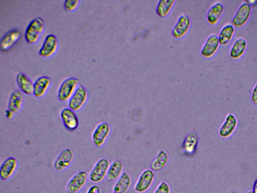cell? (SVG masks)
<instances>
[{"instance_id": "6da1fadb", "label": "cell", "mask_w": 257, "mask_h": 193, "mask_svg": "<svg viewBox=\"0 0 257 193\" xmlns=\"http://www.w3.org/2000/svg\"><path fill=\"white\" fill-rule=\"evenodd\" d=\"M45 28L44 22L40 17L33 19L29 24L25 32V38L30 44L36 43Z\"/></svg>"}, {"instance_id": "7a4b0ae2", "label": "cell", "mask_w": 257, "mask_h": 193, "mask_svg": "<svg viewBox=\"0 0 257 193\" xmlns=\"http://www.w3.org/2000/svg\"><path fill=\"white\" fill-rule=\"evenodd\" d=\"M110 164L106 158L99 159L90 170L88 174L89 180L94 183L102 181L106 177Z\"/></svg>"}, {"instance_id": "3957f363", "label": "cell", "mask_w": 257, "mask_h": 193, "mask_svg": "<svg viewBox=\"0 0 257 193\" xmlns=\"http://www.w3.org/2000/svg\"><path fill=\"white\" fill-rule=\"evenodd\" d=\"M155 179L154 171L147 168L141 172L134 185L137 193H145L151 187Z\"/></svg>"}, {"instance_id": "277c9868", "label": "cell", "mask_w": 257, "mask_h": 193, "mask_svg": "<svg viewBox=\"0 0 257 193\" xmlns=\"http://www.w3.org/2000/svg\"><path fill=\"white\" fill-rule=\"evenodd\" d=\"M78 79L69 77L61 84L58 91V100L61 102H68L79 85Z\"/></svg>"}, {"instance_id": "5b68a950", "label": "cell", "mask_w": 257, "mask_h": 193, "mask_svg": "<svg viewBox=\"0 0 257 193\" xmlns=\"http://www.w3.org/2000/svg\"><path fill=\"white\" fill-rule=\"evenodd\" d=\"M110 132L111 128L107 123H99L92 133L91 141L93 144L97 148L102 147L105 143Z\"/></svg>"}, {"instance_id": "8992f818", "label": "cell", "mask_w": 257, "mask_h": 193, "mask_svg": "<svg viewBox=\"0 0 257 193\" xmlns=\"http://www.w3.org/2000/svg\"><path fill=\"white\" fill-rule=\"evenodd\" d=\"M238 126V120L232 113L226 115L223 123L220 126L218 134L223 139L230 138L235 132Z\"/></svg>"}, {"instance_id": "52a82bcc", "label": "cell", "mask_w": 257, "mask_h": 193, "mask_svg": "<svg viewBox=\"0 0 257 193\" xmlns=\"http://www.w3.org/2000/svg\"><path fill=\"white\" fill-rule=\"evenodd\" d=\"M88 179L87 173L79 171L75 173L68 181L66 190L67 193H78L86 184Z\"/></svg>"}, {"instance_id": "ba28073f", "label": "cell", "mask_w": 257, "mask_h": 193, "mask_svg": "<svg viewBox=\"0 0 257 193\" xmlns=\"http://www.w3.org/2000/svg\"><path fill=\"white\" fill-rule=\"evenodd\" d=\"M88 97L87 89L82 85H79L75 92L68 101L69 108L74 111L81 110L86 103Z\"/></svg>"}, {"instance_id": "9c48e42d", "label": "cell", "mask_w": 257, "mask_h": 193, "mask_svg": "<svg viewBox=\"0 0 257 193\" xmlns=\"http://www.w3.org/2000/svg\"><path fill=\"white\" fill-rule=\"evenodd\" d=\"M74 158V154L69 148L63 149L56 157L53 164L54 169L57 171H62L68 168Z\"/></svg>"}, {"instance_id": "30bf717a", "label": "cell", "mask_w": 257, "mask_h": 193, "mask_svg": "<svg viewBox=\"0 0 257 193\" xmlns=\"http://www.w3.org/2000/svg\"><path fill=\"white\" fill-rule=\"evenodd\" d=\"M60 117L65 128L70 132L76 130L79 126V121L75 111L69 108L63 109Z\"/></svg>"}, {"instance_id": "8fae6325", "label": "cell", "mask_w": 257, "mask_h": 193, "mask_svg": "<svg viewBox=\"0 0 257 193\" xmlns=\"http://www.w3.org/2000/svg\"><path fill=\"white\" fill-rule=\"evenodd\" d=\"M58 47V40L54 34L46 36L42 47L39 50V55L44 58L52 56L57 51Z\"/></svg>"}, {"instance_id": "7c38bea8", "label": "cell", "mask_w": 257, "mask_h": 193, "mask_svg": "<svg viewBox=\"0 0 257 193\" xmlns=\"http://www.w3.org/2000/svg\"><path fill=\"white\" fill-rule=\"evenodd\" d=\"M191 26V20L189 17L185 14H181L172 30L173 37L179 39L184 36L189 31Z\"/></svg>"}, {"instance_id": "4fadbf2b", "label": "cell", "mask_w": 257, "mask_h": 193, "mask_svg": "<svg viewBox=\"0 0 257 193\" xmlns=\"http://www.w3.org/2000/svg\"><path fill=\"white\" fill-rule=\"evenodd\" d=\"M18 167V161L14 157H9L3 161L0 167V178L6 181L13 177Z\"/></svg>"}, {"instance_id": "5bb4252c", "label": "cell", "mask_w": 257, "mask_h": 193, "mask_svg": "<svg viewBox=\"0 0 257 193\" xmlns=\"http://www.w3.org/2000/svg\"><path fill=\"white\" fill-rule=\"evenodd\" d=\"M21 37V33L19 29L9 30L1 39V50L4 52L9 51L19 41Z\"/></svg>"}, {"instance_id": "9a60e30c", "label": "cell", "mask_w": 257, "mask_h": 193, "mask_svg": "<svg viewBox=\"0 0 257 193\" xmlns=\"http://www.w3.org/2000/svg\"><path fill=\"white\" fill-rule=\"evenodd\" d=\"M199 143V138L195 132H190L185 137L181 146L182 152L187 156L195 154Z\"/></svg>"}, {"instance_id": "2e32d148", "label": "cell", "mask_w": 257, "mask_h": 193, "mask_svg": "<svg viewBox=\"0 0 257 193\" xmlns=\"http://www.w3.org/2000/svg\"><path fill=\"white\" fill-rule=\"evenodd\" d=\"M251 11V7L248 3L244 2L241 4L232 18V25L237 27L243 26L248 20Z\"/></svg>"}, {"instance_id": "e0dca14e", "label": "cell", "mask_w": 257, "mask_h": 193, "mask_svg": "<svg viewBox=\"0 0 257 193\" xmlns=\"http://www.w3.org/2000/svg\"><path fill=\"white\" fill-rule=\"evenodd\" d=\"M219 44L218 36L216 34L210 35L201 48V55L206 58L212 57L216 53Z\"/></svg>"}, {"instance_id": "ac0fdd59", "label": "cell", "mask_w": 257, "mask_h": 193, "mask_svg": "<svg viewBox=\"0 0 257 193\" xmlns=\"http://www.w3.org/2000/svg\"><path fill=\"white\" fill-rule=\"evenodd\" d=\"M51 79L47 76H42L34 83L33 95L37 98L44 96L51 84Z\"/></svg>"}, {"instance_id": "d6986e66", "label": "cell", "mask_w": 257, "mask_h": 193, "mask_svg": "<svg viewBox=\"0 0 257 193\" xmlns=\"http://www.w3.org/2000/svg\"><path fill=\"white\" fill-rule=\"evenodd\" d=\"M124 164L119 159L113 160L109 165L106 179L110 182L115 181L123 173Z\"/></svg>"}, {"instance_id": "ffe728a7", "label": "cell", "mask_w": 257, "mask_h": 193, "mask_svg": "<svg viewBox=\"0 0 257 193\" xmlns=\"http://www.w3.org/2000/svg\"><path fill=\"white\" fill-rule=\"evenodd\" d=\"M132 178L125 172L115 181L113 187V191L117 193H126L132 185Z\"/></svg>"}, {"instance_id": "44dd1931", "label": "cell", "mask_w": 257, "mask_h": 193, "mask_svg": "<svg viewBox=\"0 0 257 193\" xmlns=\"http://www.w3.org/2000/svg\"><path fill=\"white\" fill-rule=\"evenodd\" d=\"M224 11L223 5L219 2L212 5L207 11V21L211 25H215Z\"/></svg>"}, {"instance_id": "7402d4cb", "label": "cell", "mask_w": 257, "mask_h": 193, "mask_svg": "<svg viewBox=\"0 0 257 193\" xmlns=\"http://www.w3.org/2000/svg\"><path fill=\"white\" fill-rule=\"evenodd\" d=\"M16 81L21 91L27 95L34 93V83L25 74L19 72L16 76Z\"/></svg>"}, {"instance_id": "603a6c76", "label": "cell", "mask_w": 257, "mask_h": 193, "mask_svg": "<svg viewBox=\"0 0 257 193\" xmlns=\"http://www.w3.org/2000/svg\"><path fill=\"white\" fill-rule=\"evenodd\" d=\"M24 103L23 94L20 90H15L11 94L8 106V109L13 113L19 112Z\"/></svg>"}, {"instance_id": "cb8c5ba5", "label": "cell", "mask_w": 257, "mask_h": 193, "mask_svg": "<svg viewBox=\"0 0 257 193\" xmlns=\"http://www.w3.org/2000/svg\"><path fill=\"white\" fill-rule=\"evenodd\" d=\"M169 160L168 154L166 151L163 150L159 151L152 162L151 169L154 171H158L163 169L167 166Z\"/></svg>"}, {"instance_id": "d4e9b609", "label": "cell", "mask_w": 257, "mask_h": 193, "mask_svg": "<svg viewBox=\"0 0 257 193\" xmlns=\"http://www.w3.org/2000/svg\"><path fill=\"white\" fill-rule=\"evenodd\" d=\"M247 43L244 38H237L230 48L229 51L230 57L233 59H238L240 57L243 55Z\"/></svg>"}, {"instance_id": "484cf974", "label": "cell", "mask_w": 257, "mask_h": 193, "mask_svg": "<svg viewBox=\"0 0 257 193\" xmlns=\"http://www.w3.org/2000/svg\"><path fill=\"white\" fill-rule=\"evenodd\" d=\"M175 3V0H160L158 1L156 8V12L158 16L163 18L167 17L170 13Z\"/></svg>"}, {"instance_id": "4316f807", "label": "cell", "mask_w": 257, "mask_h": 193, "mask_svg": "<svg viewBox=\"0 0 257 193\" xmlns=\"http://www.w3.org/2000/svg\"><path fill=\"white\" fill-rule=\"evenodd\" d=\"M234 32V28L231 24L224 26L218 36L219 44L221 45H227L232 38Z\"/></svg>"}, {"instance_id": "83f0119b", "label": "cell", "mask_w": 257, "mask_h": 193, "mask_svg": "<svg viewBox=\"0 0 257 193\" xmlns=\"http://www.w3.org/2000/svg\"><path fill=\"white\" fill-rule=\"evenodd\" d=\"M171 188L169 184L165 181H161L152 193H171Z\"/></svg>"}, {"instance_id": "f1b7e54d", "label": "cell", "mask_w": 257, "mask_h": 193, "mask_svg": "<svg viewBox=\"0 0 257 193\" xmlns=\"http://www.w3.org/2000/svg\"><path fill=\"white\" fill-rule=\"evenodd\" d=\"M80 1L66 0L64 2V9L67 12H73L78 7Z\"/></svg>"}, {"instance_id": "f546056e", "label": "cell", "mask_w": 257, "mask_h": 193, "mask_svg": "<svg viewBox=\"0 0 257 193\" xmlns=\"http://www.w3.org/2000/svg\"><path fill=\"white\" fill-rule=\"evenodd\" d=\"M250 99L253 104L257 105V82L255 83L252 90Z\"/></svg>"}, {"instance_id": "4dcf8cb0", "label": "cell", "mask_w": 257, "mask_h": 193, "mask_svg": "<svg viewBox=\"0 0 257 193\" xmlns=\"http://www.w3.org/2000/svg\"><path fill=\"white\" fill-rule=\"evenodd\" d=\"M86 193H102V191L99 186L93 184L88 188Z\"/></svg>"}, {"instance_id": "1f68e13d", "label": "cell", "mask_w": 257, "mask_h": 193, "mask_svg": "<svg viewBox=\"0 0 257 193\" xmlns=\"http://www.w3.org/2000/svg\"><path fill=\"white\" fill-rule=\"evenodd\" d=\"M14 113H13L12 111L9 110V109L6 110L5 111V116L8 119H11L12 118L13 115Z\"/></svg>"}, {"instance_id": "d6a6232c", "label": "cell", "mask_w": 257, "mask_h": 193, "mask_svg": "<svg viewBox=\"0 0 257 193\" xmlns=\"http://www.w3.org/2000/svg\"><path fill=\"white\" fill-rule=\"evenodd\" d=\"M253 193H257V179H256L253 183L252 187Z\"/></svg>"}, {"instance_id": "836d02e7", "label": "cell", "mask_w": 257, "mask_h": 193, "mask_svg": "<svg viewBox=\"0 0 257 193\" xmlns=\"http://www.w3.org/2000/svg\"><path fill=\"white\" fill-rule=\"evenodd\" d=\"M244 193H253V192H252V190H247V191H246Z\"/></svg>"}, {"instance_id": "e575fe53", "label": "cell", "mask_w": 257, "mask_h": 193, "mask_svg": "<svg viewBox=\"0 0 257 193\" xmlns=\"http://www.w3.org/2000/svg\"><path fill=\"white\" fill-rule=\"evenodd\" d=\"M110 193H117V192H115L112 191V192H110Z\"/></svg>"}]
</instances>
